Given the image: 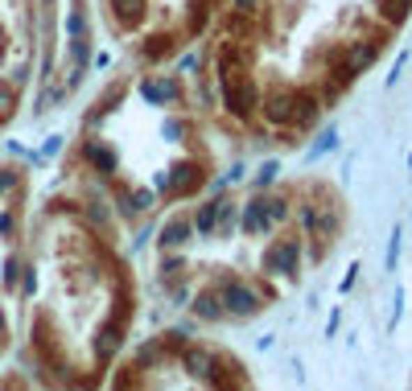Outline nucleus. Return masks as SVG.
I'll return each instance as SVG.
<instances>
[{
  "instance_id": "cd10ccee",
  "label": "nucleus",
  "mask_w": 412,
  "mask_h": 391,
  "mask_svg": "<svg viewBox=\"0 0 412 391\" xmlns=\"http://www.w3.org/2000/svg\"><path fill=\"white\" fill-rule=\"evenodd\" d=\"M231 8H235V17H247L256 8V0H231Z\"/></svg>"
},
{
  "instance_id": "7ed1b4c3",
  "label": "nucleus",
  "mask_w": 412,
  "mask_h": 391,
  "mask_svg": "<svg viewBox=\"0 0 412 391\" xmlns=\"http://www.w3.org/2000/svg\"><path fill=\"white\" fill-rule=\"evenodd\" d=\"M297 263H301V243L297 239H273L268 252H264V260H260V268L268 276H293Z\"/></svg>"
},
{
  "instance_id": "aec40b11",
  "label": "nucleus",
  "mask_w": 412,
  "mask_h": 391,
  "mask_svg": "<svg viewBox=\"0 0 412 391\" xmlns=\"http://www.w3.org/2000/svg\"><path fill=\"white\" fill-rule=\"evenodd\" d=\"M120 206H128V210H137V215L153 210V190H132V194H124Z\"/></svg>"
},
{
  "instance_id": "7c9ffc66",
  "label": "nucleus",
  "mask_w": 412,
  "mask_h": 391,
  "mask_svg": "<svg viewBox=\"0 0 412 391\" xmlns=\"http://www.w3.org/2000/svg\"><path fill=\"white\" fill-rule=\"evenodd\" d=\"M165 136H182V120H169V124H165Z\"/></svg>"
},
{
  "instance_id": "dca6fc26",
  "label": "nucleus",
  "mask_w": 412,
  "mask_h": 391,
  "mask_svg": "<svg viewBox=\"0 0 412 391\" xmlns=\"http://www.w3.org/2000/svg\"><path fill=\"white\" fill-rule=\"evenodd\" d=\"M223 206H227V202H219V198L206 202V206L194 215V231H198V235H215V227H219V218H223Z\"/></svg>"
},
{
  "instance_id": "4be33fe9",
  "label": "nucleus",
  "mask_w": 412,
  "mask_h": 391,
  "mask_svg": "<svg viewBox=\"0 0 412 391\" xmlns=\"http://www.w3.org/2000/svg\"><path fill=\"white\" fill-rule=\"evenodd\" d=\"M264 215H268L273 227H280L289 218V198H264Z\"/></svg>"
},
{
  "instance_id": "9b49d317",
  "label": "nucleus",
  "mask_w": 412,
  "mask_h": 391,
  "mask_svg": "<svg viewBox=\"0 0 412 391\" xmlns=\"http://www.w3.org/2000/svg\"><path fill=\"white\" fill-rule=\"evenodd\" d=\"M148 13V0H112V17L120 29H137Z\"/></svg>"
},
{
  "instance_id": "20e7f679",
  "label": "nucleus",
  "mask_w": 412,
  "mask_h": 391,
  "mask_svg": "<svg viewBox=\"0 0 412 391\" xmlns=\"http://www.w3.org/2000/svg\"><path fill=\"white\" fill-rule=\"evenodd\" d=\"M140 95L153 107H174V103H182V83L174 75H144L140 79Z\"/></svg>"
},
{
  "instance_id": "f3484780",
  "label": "nucleus",
  "mask_w": 412,
  "mask_h": 391,
  "mask_svg": "<svg viewBox=\"0 0 412 391\" xmlns=\"http://www.w3.org/2000/svg\"><path fill=\"white\" fill-rule=\"evenodd\" d=\"M206 21H211V0H194V4H190V21H185V33L198 38V33L206 29Z\"/></svg>"
},
{
  "instance_id": "412c9836",
  "label": "nucleus",
  "mask_w": 412,
  "mask_h": 391,
  "mask_svg": "<svg viewBox=\"0 0 412 391\" xmlns=\"http://www.w3.org/2000/svg\"><path fill=\"white\" fill-rule=\"evenodd\" d=\"M338 148V128H326L318 136V144L310 148V161H318V157H326V153H334Z\"/></svg>"
},
{
  "instance_id": "393cba45",
  "label": "nucleus",
  "mask_w": 412,
  "mask_h": 391,
  "mask_svg": "<svg viewBox=\"0 0 412 391\" xmlns=\"http://www.w3.org/2000/svg\"><path fill=\"white\" fill-rule=\"evenodd\" d=\"M400 313H404V289H396V297H392V321H388L392 330L400 325Z\"/></svg>"
},
{
  "instance_id": "ddd939ff",
  "label": "nucleus",
  "mask_w": 412,
  "mask_h": 391,
  "mask_svg": "<svg viewBox=\"0 0 412 391\" xmlns=\"http://www.w3.org/2000/svg\"><path fill=\"white\" fill-rule=\"evenodd\" d=\"M190 313H194L198 321H219V317H223L219 289H206V293H198V297H194V305H190Z\"/></svg>"
},
{
  "instance_id": "f03ea898",
  "label": "nucleus",
  "mask_w": 412,
  "mask_h": 391,
  "mask_svg": "<svg viewBox=\"0 0 412 391\" xmlns=\"http://www.w3.org/2000/svg\"><path fill=\"white\" fill-rule=\"evenodd\" d=\"M219 301H223V313H231V317H256L264 309V297L256 293V284L239 280V276L219 280Z\"/></svg>"
},
{
  "instance_id": "bb28decb",
  "label": "nucleus",
  "mask_w": 412,
  "mask_h": 391,
  "mask_svg": "<svg viewBox=\"0 0 412 391\" xmlns=\"http://www.w3.org/2000/svg\"><path fill=\"white\" fill-rule=\"evenodd\" d=\"M355 280H359V263H351V272L342 276V284H338V289H342V293H351V289H355Z\"/></svg>"
},
{
  "instance_id": "b1692460",
  "label": "nucleus",
  "mask_w": 412,
  "mask_h": 391,
  "mask_svg": "<svg viewBox=\"0 0 412 391\" xmlns=\"http://www.w3.org/2000/svg\"><path fill=\"white\" fill-rule=\"evenodd\" d=\"M400 239H404V227H396L388 239V272H396V263H400Z\"/></svg>"
},
{
  "instance_id": "f257e3e1",
  "label": "nucleus",
  "mask_w": 412,
  "mask_h": 391,
  "mask_svg": "<svg viewBox=\"0 0 412 391\" xmlns=\"http://www.w3.org/2000/svg\"><path fill=\"white\" fill-rule=\"evenodd\" d=\"M219 91H223V107H227L235 120H252V116H260V87L252 83V75L243 70V75H227V79H219Z\"/></svg>"
},
{
  "instance_id": "6e6552de",
  "label": "nucleus",
  "mask_w": 412,
  "mask_h": 391,
  "mask_svg": "<svg viewBox=\"0 0 412 391\" xmlns=\"http://www.w3.org/2000/svg\"><path fill=\"white\" fill-rule=\"evenodd\" d=\"M124 317H112L107 325H99V334H95V358H99V367H107L116 354H120V346H124Z\"/></svg>"
},
{
  "instance_id": "f8f14e48",
  "label": "nucleus",
  "mask_w": 412,
  "mask_h": 391,
  "mask_svg": "<svg viewBox=\"0 0 412 391\" xmlns=\"http://www.w3.org/2000/svg\"><path fill=\"white\" fill-rule=\"evenodd\" d=\"M375 58H379V42H371V38H359V42H351V49H346V66L355 70V79L363 75Z\"/></svg>"
},
{
  "instance_id": "9d476101",
  "label": "nucleus",
  "mask_w": 412,
  "mask_h": 391,
  "mask_svg": "<svg viewBox=\"0 0 412 391\" xmlns=\"http://www.w3.org/2000/svg\"><path fill=\"white\" fill-rule=\"evenodd\" d=\"M194 239V218L174 215L165 227H161V247H185Z\"/></svg>"
},
{
  "instance_id": "1a4fd4ad",
  "label": "nucleus",
  "mask_w": 412,
  "mask_h": 391,
  "mask_svg": "<svg viewBox=\"0 0 412 391\" xmlns=\"http://www.w3.org/2000/svg\"><path fill=\"white\" fill-rule=\"evenodd\" d=\"M178 358H182V367L194 375V379L211 383V371H215V350H206V346H185Z\"/></svg>"
},
{
  "instance_id": "5701e85b",
  "label": "nucleus",
  "mask_w": 412,
  "mask_h": 391,
  "mask_svg": "<svg viewBox=\"0 0 412 391\" xmlns=\"http://www.w3.org/2000/svg\"><path fill=\"white\" fill-rule=\"evenodd\" d=\"M190 346V330H169V334H161V350H182Z\"/></svg>"
},
{
  "instance_id": "a878e982",
  "label": "nucleus",
  "mask_w": 412,
  "mask_h": 391,
  "mask_svg": "<svg viewBox=\"0 0 412 391\" xmlns=\"http://www.w3.org/2000/svg\"><path fill=\"white\" fill-rule=\"evenodd\" d=\"M276 174H280V165H276V161H268V165H264V169L256 174V185H273Z\"/></svg>"
},
{
  "instance_id": "a211bd4d",
  "label": "nucleus",
  "mask_w": 412,
  "mask_h": 391,
  "mask_svg": "<svg viewBox=\"0 0 412 391\" xmlns=\"http://www.w3.org/2000/svg\"><path fill=\"white\" fill-rule=\"evenodd\" d=\"M409 8H412V0H379V17H388V25H404Z\"/></svg>"
},
{
  "instance_id": "c85d7f7f",
  "label": "nucleus",
  "mask_w": 412,
  "mask_h": 391,
  "mask_svg": "<svg viewBox=\"0 0 412 391\" xmlns=\"http://www.w3.org/2000/svg\"><path fill=\"white\" fill-rule=\"evenodd\" d=\"M83 29H87V17H83V13H75V17H70V33H83Z\"/></svg>"
},
{
  "instance_id": "423d86ee",
  "label": "nucleus",
  "mask_w": 412,
  "mask_h": 391,
  "mask_svg": "<svg viewBox=\"0 0 412 391\" xmlns=\"http://www.w3.org/2000/svg\"><path fill=\"white\" fill-rule=\"evenodd\" d=\"M260 116L273 124V128H293V91H284V87H276L268 91L264 99H260Z\"/></svg>"
},
{
  "instance_id": "4468645a",
  "label": "nucleus",
  "mask_w": 412,
  "mask_h": 391,
  "mask_svg": "<svg viewBox=\"0 0 412 391\" xmlns=\"http://www.w3.org/2000/svg\"><path fill=\"white\" fill-rule=\"evenodd\" d=\"M174 54V38L169 33H148L144 42H140V58L144 62H165Z\"/></svg>"
},
{
  "instance_id": "c756f323",
  "label": "nucleus",
  "mask_w": 412,
  "mask_h": 391,
  "mask_svg": "<svg viewBox=\"0 0 412 391\" xmlns=\"http://www.w3.org/2000/svg\"><path fill=\"white\" fill-rule=\"evenodd\" d=\"M178 66H182V70H198V54H185Z\"/></svg>"
},
{
  "instance_id": "0eeeda50",
  "label": "nucleus",
  "mask_w": 412,
  "mask_h": 391,
  "mask_svg": "<svg viewBox=\"0 0 412 391\" xmlns=\"http://www.w3.org/2000/svg\"><path fill=\"white\" fill-rule=\"evenodd\" d=\"M321 120V95L314 87H297L293 91V128H314Z\"/></svg>"
},
{
  "instance_id": "6ab92c4d",
  "label": "nucleus",
  "mask_w": 412,
  "mask_h": 391,
  "mask_svg": "<svg viewBox=\"0 0 412 391\" xmlns=\"http://www.w3.org/2000/svg\"><path fill=\"white\" fill-rule=\"evenodd\" d=\"M87 161H91L99 174H112L116 169V157H112V148H103V144H87V153H83Z\"/></svg>"
},
{
  "instance_id": "2eb2a0df",
  "label": "nucleus",
  "mask_w": 412,
  "mask_h": 391,
  "mask_svg": "<svg viewBox=\"0 0 412 391\" xmlns=\"http://www.w3.org/2000/svg\"><path fill=\"white\" fill-rule=\"evenodd\" d=\"M243 231H247V235L273 231V222H268V215H264V198H252V202L243 206Z\"/></svg>"
},
{
  "instance_id": "39448f33",
  "label": "nucleus",
  "mask_w": 412,
  "mask_h": 391,
  "mask_svg": "<svg viewBox=\"0 0 412 391\" xmlns=\"http://www.w3.org/2000/svg\"><path fill=\"white\" fill-rule=\"evenodd\" d=\"M169 194L174 198H190V194H198L202 185H206V165H198V161H182V165H174L169 169Z\"/></svg>"
}]
</instances>
